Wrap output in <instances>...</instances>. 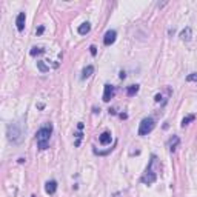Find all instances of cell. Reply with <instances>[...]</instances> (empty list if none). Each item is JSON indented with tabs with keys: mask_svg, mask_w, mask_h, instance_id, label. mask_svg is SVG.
Instances as JSON below:
<instances>
[{
	"mask_svg": "<svg viewBox=\"0 0 197 197\" xmlns=\"http://www.w3.org/2000/svg\"><path fill=\"white\" fill-rule=\"evenodd\" d=\"M23 136H25V128H23L22 122H14V123L8 125V128H6V137H8V140L11 143H20Z\"/></svg>",
	"mask_w": 197,
	"mask_h": 197,
	"instance_id": "obj_1",
	"label": "cell"
},
{
	"mask_svg": "<svg viewBox=\"0 0 197 197\" xmlns=\"http://www.w3.org/2000/svg\"><path fill=\"white\" fill-rule=\"evenodd\" d=\"M51 132H52V125H51V123H46L45 126H42L39 131H37L36 140H37V146H39L40 150H46V148H48Z\"/></svg>",
	"mask_w": 197,
	"mask_h": 197,
	"instance_id": "obj_2",
	"label": "cell"
},
{
	"mask_svg": "<svg viewBox=\"0 0 197 197\" xmlns=\"http://www.w3.org/2000/svg\"><path fill=\"white\" fill-rule=\"evenodd\" d=\"M154 128H156L154 119H151V117L143 119V120L140 122V125H139V136H148Z\"/></svg>",
	"mask_w": 197,
	"mask_h": 197,
	"instance_id": "obj_3",
	"label": "cell"
},
{
	"mask_svg": "<svg viewBox=\"0 0 197 197\" xmlns=\"http://www.w3.org/2000/svg\"><path fill=\"white\" fill-rule=\"evenodd\" d=\"M156 180H157V174H156V171L153 169V166L150 165V166L146 168L145 174L142 176V183H145V185H151V183H154Z\"/></svg>",
	"mask_w": 197,
	"mask_h": 197,
	"instance_id": "obj_4",
	"label": "cell"
},
{
	"mask_svg": "<svg viewBox=\"0 0 197 197\" xmlns=\"http://www.w3.org/2000/svg\"><path fill=\"white\" fill-rule=\"evenodd\" d=\"M116 96V88L113 85H105L103 88V102H110Z\"/></svg>",
	"mask_w": 197,
	"mask_h": 197,
	"instance_id": "obj_5",
	"label": "cell"
},
{
	"mask_svg": "<svg viewBox=\"0 0 197 197\" xmlns=\"http://www.w3.org/2000/svg\"><path fill=\"white\" fill-rule=\"evenodd\" d=\"M116 37H117V33H116L114 29H110V31L105 34V37H103V45H105V46H111V45L116 42Z\"/></svg>",
	"mask_w": 197,
	"mask_h": 197,
	"instance_id": "obj_6",
	"label": "cell"
},
{
	"mask_svg": "<svg viewBox=\"0 0 197 197\" xmlns=\"http://www.w3.org/2000/svg\"><path fill=\"white\" fill-rule=\"evenodd\" d=\"M25 20H26L25 12H19V16H17V19H16V25H17V29H19V31H23V29H25Z\"/></svg>",
	"mask_w": 197,
	"mask_h": 197,
	"instance_id": "obj_7",
	"label": "cell"
},
{
	"mask_svg": "<svg viewBox=\"0 0 197 197\" xmlns=\"http://www.w3.org/2000/svg\"><path fill=\"white\" fill-rule=\"evenodd\" d=\"M179 143H180V139H179L177 136H172V137L168 140V150H169L171 153H174L176 148L179 146Z\"/></svg>",
	"mask_w": 197,
	"mask_h": 197,
	"instance_id": "obj_8",
	"label": "cell"
},
{
	"mask_svg": "<svg viewBox=\"0 0 197 197\" xmlns=\"http://www.w3.org/2000/svg\"><path fill=\"white\" fill-rule=\"evenodd\" d=\"M111 140H113V136H111V132H108V131H105V132H102V134L99 136V142H100L102 145H108V143H111Z\"/></svg>",
	"mask_w": 197,
	"mask_h": 197,
	"instance_id": "obj_9",
	"label": "cell"
},
{
	"mask_svg": "<svg viewBox=\"0 0 197 197\" xmlns=\"http://www.w3.org/2000/svg\"><path fill=\"white\" fill-rule=\"evenodd\" d=\"M45 191H46L48 194H54V193L57 191V182H56V180H49V182H46V185H45Z\"/></svg>",
	"mask_w": 197,
	"mask_h": 197,
	"instance_id": "obj_10",
	"label": "cell"
},
{
	"mask_svg": "<svg viewBox=\"0 0 197 197\" xmlns=\"http://www.w3.org/2000/svg\"><path fill=\"white\" fill-rule=\"evenodd\" d=\"M191 37H193V29H191L190 26H186V28L180 33V39L185 40V42H188V40H191Z\"/></svg>",
	"mask_w": 197,
	"mask_h": 197,
	"instance_id": "obj_11",
	"label": "cell"
},
{
	"mask_svg": "<svg viewBox=\"0 0 197 197\" xmlns=\"http://www.w3.org/2000/svg\"><path fill=\"white\" fill-rule=\"evenodd\" d=\"M77 31H79V34H82V36H85V34H88V33L91 31V25H89L88 22H85V23H82V25H80V26H79V29H77Z\"/></svg>",
	"mask_w": 197,
	"mask_h": 197,
	"instance_id": "obj_12",
	"label": "cell"
},
{
	"mask_svg": "<svg viewBox=\"0 0 197 197\" xmlns=\"http://www.w3.org/2000/svg\"><path fill=\"white\" fill-rule=\"evenodd\" d=\"M94 73V66L92 65H88L83 71H82V79H86V77H89L91 74Z\"/></svg>",
	"mask_w": 197,
	"mask_h": 197,
	"instance_id": "obj_13",
	"label": "cell"
},
{
	"mask_svg": "<svg viewBox=\"0 0 197 197\" xmlns=\"http://www.w3.org/2000/svg\"><path fill=\"white\" fill-rule=\"evenodd\" d=\"M139 92V85H129L128 88H126V94L131 97V96H136Z\"/></svg>",
	"mask_w": 197,
	"mask_h": 197,
	"instance_id": "obj_14",
	"label": "cell"
},
{
	"mask_svg": "<svg viewBox=\"0 0 197 197\" xmlns=\"http://www.w3.org/2000/svg\"><path fill=\"white\" fill-rule=\"evenodd\" d=\"M194 120H196V116H194V114H190V116L183 117V120H182V126H186L188 123H191V122H194Z\"/></svg>",
	"mask_w": 197,
	"mask_h": 197,
	"instance_id": "obj_15",
	"label": "cell"
},
{
	"mask_svg": "<svg viewBox=\"0 0 197 197\" xmlns=\"http://www.w3.org/2000/svg\"><path fill=\"white\" fill-rule=\"evenodd\" d=\"M45 52V49H42V48H37V46H34L33 49H31V56H40V54H43Z\"/></svg>",
	"mask_w": 197,
	"mask_h": 197,
	"instance_id": "obj_16",
	"label": "cell"
},
{
	"mask_svg": "<svg viewBox=\"0 0 197 197\" xmlns=\"http://www.w3.org/2000/svg\"><path fill=\"white\" fill-rule=\"evenodd\" d=\"M37 68H39L42 73H48L49 71V66H46L43 62H37Z\"/></svg>",
	"mask_w": 197,
	"mask_h": 197,
	"instance_id": "obj_17",
	"label": "cell"
},
{
	"mask_svg": "<svg viewBox=\"0 0 197 197\" xmlns=\"http://www.w3.org/2000/svg\"><path fill=\"white\" fill-rule=\"evenodd\" d=\"M188 82H197V73H193V74H190L188 77H186Z\"/></svg>",
	"mask_w": 197,
	"mask_h": 197,
	"instance_id": "obj_18",
	"label": "cell"
},
{
	"mask_svg": "<svg viewBox=\"0 0 197 197\" xmlns=\"http://www.w3.org/2000/svg\"><path fill=\"white\" fill-rule=\"evenodd\" d=\"M76 137H77V140H76V143H74V145H76V146H80V142H82L83 134H82V132H77V134H76Z\"/></svg>",
	"mask_w": 197,
	"mask_h": 197,
	"instance_id": "obj_19",
	"label": "cell"
},
{
	"mask_svg": "<svg viewBox=\"0 0 197 197\" xmlns=\"http://www.w3.org/2000/svg\"><path fill=\"white\" fill-rule=\"evenodd\" d=\"M89 51H91V54H92V56H96V54H97V48H96L94 45H92V46L89 48Z\"/></svg>",
	"mask_w": 197,
	"mask_h": 197,
	"instance_id": "obj_20",
	"label": "cell"
},
{
	"mask_svg": "<svg viewBox=\"0 0 197 197\" xmlns=\"http://www.w3.org/2000/svg\"><path fill=\"white\" fill-rule=\"evenodd\" d=\"M36 33H37V34H39V36H40V34L43 33V26H40V28H39V29H37V31H36Z\"/></svg>",
	"mask_w": 197,
	"mask_h": 197,
	"instance_id": "obj_21",
	"label": "cell"
},
{
	"mask_svg": "<svg viewBox=\"0 0 197 197\" xmlns=\"http://www.w3.org/2000/svg\"><path fill=\"white\" fill-rule=\"evenodd\" d=\"M31 197H36V196H31Z\"/></svg>",
	"mask_w": 197,
	"mask_h": 197,
	"instance_id": "obj_22",
	"label": "cell"
}]
</instances>
